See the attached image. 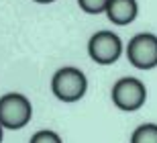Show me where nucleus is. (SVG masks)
I'll return each instance as SVG.
<instances>
[{
    "label": "nucleus",
    "instance_id": "obj_1",
    "mask_svg": "<svg viewBox=\"0 0 157 143\" xmlns=\"http://www.w3.org/2000/svg\"><path fill=\"white\" fill-rule=\"evenodd\" d=\"M51 92L61 102H78L88 92V78L80 68H59L51 78Z\"/></svg>",
    "mask_w": 157,
    "mask_h": 143
},
{
    "label": "nucleus",
    "instance_id": "obj_2",
    "mask_svg": "<svg viewBox=\"0 0 157 143\" xmlns=\"http://www.w3.org/2000/svg\"><path fill=\"white\" fill-rule=\"evenodd\" d=\"M31 117H33V106L25 94L8 92L4 96H0V125L4 129L18 131L29 125Z\"/></svg>",
    "mask_w": 157,
    "mask_h": 143
},
{
    "label": "nucleus",
    "instance_id": "obj_3",
    "mask_svg": "<svg viewBox=\"0 0 157 143\" xmlns=\"http://www.w3.org/2000/svg\"><path fill=\"white\" fill-rule=\"evenodd\" d=\"M110 96L117 109L124 110V113H135V110H139L145 104L147 88L139 78L127 76V78H121L117 84L112 86Z\"/></svg>",
    "mask_w": 157,
    "mask_h": 143
},
{
    "label": "nucleus",
    "instance_id": "obj_4",
    "mask_svg": "<svg viewBox=\"0 0 157 143\" xmlns=\"http://www.w3.org/2000/svg\"><path fill=\"white\" fill-rule=\"evenodd\" d=\"M122 51L124 47H122L121 37L112 31H98L88 41V55L98 66H112L121 59Z\"/></svg>",
    "mask_w": 157,
    "mask_h": 143
},
{
    "label": "nucleus",
    "instance_id": "obj_5",
    "mask_svg": "<svg viewBox=\"0 0 157 143\" xmlns=\"http://www.w3.org/2000/svg\"><path fill=\"white\" fill-rule=\"evenodd\" d=\"M127 57L135 68L139 70H153L157 68V35L153 33H139L128 41Z\"/></svg>",
    "mask_w": 157,
    "mask_h": 143
},
{
    "label": "nucleus",
    "instance_id": "obj_6",
    "mask_svg": "<svg viewBox=\"0 0 157 143\" xmlns=\"http://www.w3.org/2000/svg\"><path fill=\"white\" fill-rule=\"evenodd\" d=\"M139 14V4L137 0H110L106 6V17L112 25L127 27L137 18Z\"/></svg>",
    "mask_w": 157,
    "mask_h": 143
},
{
    "label": "nucleus",
    "instance_id": "obj_7",
    "mask_svg": "<svg viewBox=\"0 0 157 143\" xmlns=\"http://www.w3.org/2000/svg\"><path fill=\"white\" fill-rule=\"evenodd\" d=\"M131 143H157V125L155 123H143L133 131Z\"/></svg>",
    "mask_w": 157,
    "mask_h": 143
},
{
    "label": "nucleus",
    "instance_id": "obj_8",
    "mask_svg": "<svg viewBox=\"0 0 157 143\" xmlns=\"http://www.w3.org/2000/svg\"><path fill=\"white\" fill-rule=\"evenodd\" d=\"M110 0H78V4L84 12L88 14H102L106 12V6H108Z\"/></svg>",
    "mask_w": 157,
    "mask_h": 143
},
{
    "label": "nucleus",
    "instance_id": "obj_9",
    "mask_svg": "<svg viewBox=\"0 0 157 143\" xmlns=\"http://www.w3.org/2000/svg\"><path fill=\"white\" fill-rule=\"evenodd\" d=\"M29 143H63L61 137H59L55 131H49V129H43V131L35 133L33 137H31Z\"/></svg>",
    "mask_w": 157,
    "mask_h": 143
},
{
    "label": "nucleus",
    "instance_id": "obj_10",
    "mask_svg": "<svg viewBox=\"0 0 157 143\" xmlns=\"http://www.w3.org/2000/svg\"><path fill=\"white\" fill-rule=\"evenodd\" d=\"M2 141H4V127L0 125V143H2Z\"/></svg>",
    "mask_w": 157,
    "mask_h": 143
},
{
    "label": "nucleus",
    "instance_id": "obj_11",
    "mask_svg": "<svg viewBox=\"0 0 157 143\" xmlns=\"http://www.w3.org/2000/svg\"><path fill=\"white\" fill-rule=\"evenodd\" d=\"M35 2H39V4H49V2H55V0H35Z\"/></svg>",
    "mask_w": 157,
    "mask_h": 143
}]
</instances>
